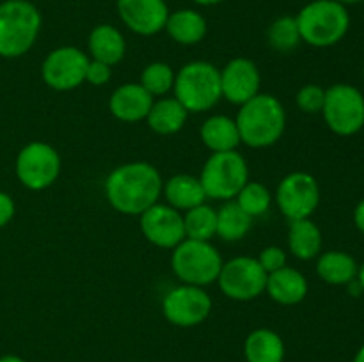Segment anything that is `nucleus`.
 I'll return each mask as SVG.
<instances>
[{"label":"nucleus","instance_id":"obj_1","mask_svg":"<svg viewBox=\"0 0 364 362\" xmlns=\"http://www.w3.org/2000/svg\"><path fill=\"white\" fill-rule=\"evenodd\" d=\"M160 194V172L146 162L124 163L114 169L105 181V195L110 206L124 215H141L156 204Z\"/></svg>","mask_w":364,"mask_h":362},{"label":"nucleus","instance_id":"obj_2","mask_svg":"<svg viewBox=\"0 0 364 362\" xmlns=\"http://www.w3.org/2000/svg\"><path fill=\"white\" fill-rule=\"evenodd\" d=\"M235 123L240 133V142L249 148H267L281 138L287 116L276 96L258 92L255 98L240 105Z\"/></svg>","mask_w":364,"mask_h":362},{"label":"nucleus","instance_id":"obj_3","mask_svg":"<svg viewBox=\"0 0 364 362\" xmlns=\"http://www.w3.org/2000/svg\"><path fill=\"white\" fill-rule=\"evenodd\" d=\"M301 39L315 48H327L347 35L350 14L336 0H313L295 16Z\"/></svg>","mask_w":364,"mask_h":362},{"label":"nucleus","instance_id":"obj_4","mask_svg":"<svg viewBox=\"0 0 364 362\" xmlns=\"http://www.w3.org/2000/svg\"><path fill=\"white\" fill-rule=\"evenodd\" d=\"M41 28V14L28 0H6L0 4V57H20L36 43Z\"/></svg>","mask_w":364,"mask_h":362},{"label":"nucleus","instance_id":"obj_5","mask_svg":"<svg viewBox=\"0 0 364 362\" xmlns=\"http://www.w3.org/2000/svg\"><path fill=\"white\" fill-rule=\"evenodd\" d=\"M174 96L187 112H206L223 98L220 71L205 60L185 64L174 77Z\"/></svg>","mask_w":364,"mask_h":362},{"label":"nucleus","instance_id":"obj_6","mask_svg":"<svg viewBox=\"0 0 364 362\" xmlns=\"http://www.w3.org/2000/svg\"><path fill=\"white\" fill-rule=\"evenodd\" d=\"M171 265L178 279L185 284L206 286L215 283L224 263L219 251L210 241L185 238L174 247Z\"/></svg>","mask_w":364,"mask_h":362},{"label":"nucleus","instance_id":"obj_7","mask_svg":"<svg viewBox=\"0 0 364 362\" xmlns=\"http://www.w3.org/2000/svg\"><path fill=\"white\" fill-rule=\"evenodd\" d=\"M199 181L205 188L206 197L231 201L249 181L247 162L235 149L213 153L206 160Z\"/></svg>","mask_w":364,"mask_h":362},{"label":"nucleus","instance_id":"obj_8","mask_svg":"<svg viewBox=\"0 0 364 362\" xmlns=\"http://www.w3.org/2000/svg\"><path fill=\"white\" fill-rule=\"evenodd\" d=\"M323 119L331 131L341 137H350L364 126V96L358 87L336 84L326 91Z\"/></svg>","mask_w":364,"mask_h":362},{"label":"nucleus","instance_id":"obj_9","mask_svg":"<svg viewBox=\"0 0 364 362\" xmlns=\"http://www.w3.org/2000/svg\"><path fill=\"white\" fill-rule=\"evenodd\" d=\"M267 277L269 273L262 268L258 259L242 256L224 263L217 283L228 298L245 302L259 297L265 291Z\"/></svg>","mask_w":364,"mask_h":362},{"label":"nucleus","instance_id":"obj_10","mask_svg":"<svg viewBox=\"0 0 364 362\" xmlns=\"http://www.w3.org/2000/svg\"><path fill=\"white\" fill-rule=\"evenodd\" d=\"M60 172L59 153L45 142H31L16 158L18 180L31 190H43L57 180Z\"/></svg>","mask_w":364,"mask_h":362},{"label":"nucleus","instance_id":"obj_11","mask_svg":"<svg viewBox=\"0 0 364 362\" xmlns=\"http://www.w3.org/2000/svg\"><path fill=\"white\" fill-rule=\"evenodd\" d=\"M277 204L288 220L309 219L320 202V188L308 172H291L277 187Z\"/></svg>","mask_w":364,"mask_h":362},{"label":"nucleus","instance_id":"obj_12","mask_svg":"<svg viewBox=\"0 0 364 362\" xmlns=\"http://www.w3.org/2000/svg\"><path fill=\"white\" fill-rule=\"evenodd\" d=\"M164 316L173 325L194 327L208 318L212 311V298L201 286L183 284L164 297Z\"/></svg>","mask_w":364,"mask_h":362},{"label":"nucleus","instance_id":"obj_13","mask_svg":"<svg viewBox=\"0 0 364 362\" xmlns=\"http://www.w3.org/2000/svg\"><path fill=\"white\" fill-rule=\"evenodd\" d=\"M89 57L75 46H60L46 55L41 75L46 85L55 91H71L85 80Z\"/></svg>","mask_w":364,"mask_h":362},{"label":"nucleus","instance_id":"obj_14","mask_svg":"<svg viewBox=\"0 0 364 362\" xmlns=\"http://www.w3.org/2000/svg\"><path fill=\"white\" fill-rule=\"evenodd\" d=\"M141 231L148 241L162 248H174L185 240L183 216L169 204H153L141 213Z\"/></svg>","mask_w":364,"mask_h":362},{"label":"nucleus","instance_id":"obj_15","mask_svg":"<svg viewBox=\"0 0 364 362\" xmlns=\"http://www.w3.org/2000/svg\"><path fill=\"white\" fill-rule=\"evenodd\" d=\"M117 13L132 32L153 35L166 28L169 9L166 0H117Z\"/></svg>","mask_w":364,"mask_h":362},{"label":"nucleus","instance_id":"obj_16","mask_svg":"<svg viewBox=\"0 0 364 362\" xmlns=\"http://www.w3.org/2000/svg\"><path fill=\"white\" fill-rule=\"evenodd\" d=\"M259 71L252 60L238 57L230 60L220 71V91L228 102L244 105L259 91Z\"/></svg>","mask_w":364,"mask_h":362},{"label":"nucleus","instance_id":"obj_17","mask_svg":"<svg viewBox=\"0 0 364 362\" xmlns=\"http://www.w3.org/2000/svg\"><path fill=\"white\" fill-rule=\"evenodd\" d=\"M110 112L124 123L146 119L153 106V96L141 84H124L110 96Z\"/></svg>","mask_w":364,"mask_h":362},{"label":"nucleus","instance_id":"obj_18","mask_svg":"<svg viewBox=\"0 0 364 362\" xmlns=\"http://www.w3.org/2000/svg\"><path fill=\"white\" fill-rule=\"evenodd\" d=\"M267 291L277 304L295 305L308 295V280L299 270L283 266L267 277Z\"/></svg>","mask_w":364,"mask_h":362},{"label":"nucleus","instance_id":"obj_19","mask_svg":"<svg viewBox=\"0 0 364 362\" xmlns=\"http://www.w3.org/2000/svg\"><path fill=\"white\" fill-rule=\"evenodd\" d=\"M124 50H127V43H124L123 34L116 27L98 25L92 28L91 35H89V52H91L92 60L114 66V64L121 62V59L124 57Z\"/></svg>","mask_w":364,"mask_h":362},{"label":"nucleus","instance_id":"obj_20","mask_svg":"<svg viewBox=\"0 0 364 362\" xmlns=\"http://www.w3.org/2000/svg\"><path fill=\"white\" fill-rule=\"evenodd\" d=\"M358 263L350 254L341 251L323 252L316 263V272L320 279L331 286H348L358 279Z\"/></svg>","mask_w":364,"mask_h":362},{"label":"nucleus","instance_id":"obj_21","mask_svg":"<svg viewBox=\"0 0 364 362\" xmlns=\"http://www.w3.org/2000/svg\"><path fill=\"white\" fill-rule=\"evenodd\" d=\"M167 202L174 209H192L199 204H205V188H203L199 177L188 176V174H178L173 176L164 187Z\"/></svg>","mask_w":364,"mask_h":362},{"label":"nucleus","instance_id":"obj_22","mask_svg":"<svg viewBox=\"0 0 364 362\" xmlns=\"http://www.w3.org/2000/svg\"><path fill=\"white\" fill-rule=\"evenodd\" d=\"M206 20L194 9H181L169 14L166 31L180 45H196L206 35Z\"/></svg>","mask_w":364,"mask_h":362},{"label":"nucleus","instance_id":"obj_23","mask_svg":"<svg viewBox=\"0 0 364 362\" xmlns=\"http://www.w3.org/2000/svg\"><path fill=\"white\" fill-rule=\"evenodd\" d=\"M288 245L295 258L308 261V259L316 258L322 251V233L318 226L309 219L291 220Z\"/></svg>","mask_w":364,"mask_h":362},{"label":"nucleus","instance_id":"obj_24","mask_svg":"<svg viewBox=\"0 0 364 362\" xmlns=\"http://www.w3.org/2000/svg\"><path fill=\"white\" fill-rule=\"evenodd\" d=\"M201 138L213 153L233 151L240 144L237 123L226 116H213L201 126Z\"/></svg>","mask_w":364,"mask_h":362},{"label":"nucleus","instance_id":"obj_25","mask_svg":"<svg viewBox=\"0 0 364 362\" xmlns=\"http://www.w3.org/2000/svg\"><path fill=\"white\" fill-rule=\"evenodd\" d=\"M187 116V109L176 98H164L153 103L146 119H148L149 128L156 133L173 135L183 128Z\"/></svg>","mask_w":364,"mask_h":362},{"label":"nucleus","instance_id":"obj_26","mask_svg":"<svg viewBox=\"0 0 364 362\" xmlns=\"http://www.w3.org/2000/svg\"><path fill=\"white\" fill-rule=\"evenodd\" d=\"M245 358L247 362H283V339L269 329L255 330L245 339Z\"/></svg>","mask_w":364,"mask_h":362},{"label":"nucleus","instance_id":"obj_27","mask_svg":"<svg viewBox=\"0 0 364 362\" xmlns=\"http://www.w3.org/2000/svg\"><path fill=\"white\" fill-rule=\"evenodd\" d=\"M252 216H249L238 206L237 201H230L217 212V234L226 241L242 240L249 233Z\"/></svg>","mask_w":364,"mask_h":362},{"label":"nucleus","instance_id":"obj_28","mask_svg":"<svg viewBox=\"0 0 364 362\" xmlns=\"http://www.w3.org/2000/svg\"><path fill=\"white\" fill-rule=\"evenodd\" d=\"M183 224L185 238L208 241L213 234H217V212L210 206L199 204L196 208L187 209Z\"/></svg>","mask_w":364,"mask_h":362},{"label":"nucleus","instance_id":"obj_29","mask_svg":"<svg viewBox=\"0 0 364 362\" xmlns=\"http://www.w3.org/2000/svg\"><path fill=\"white\" fill-rule=\"evenodd\" d=\"M267 39H269L270 46L281 53L291 52L302 41L294 16H281L276 21H272V25L267 31Z\"/></svg>","mask_w":364,"mask_h":362},{"label":"nucleus","instance_id":"obj_30","mask_svg":"<svg viewBox=\"0 0 364 362\" xmlns=\"http://www.w3.org/2000/svg\"><path fill=\"white\" fill-rule=\"evenodd\" d=\"M237 202L249 216H259L270 208L272 195L265 185L258 181H247L237 195Z\"/></svg>","mask_w":364,"mask_h":362},{"label":"nucleus","instance_id":"obj_31","mask_svg":"<svg viewBox=\"0 0 364 362\" xmlns=\"http://www.w3.org/2000/svg\"><path fill=\"white\" fill-rule=\"evenodd\" d=\"M141 85L151 96H162L174 85V73L164 62H153L142 71Z\"/></svg>","mask_w":364,"mask_h":362},{"label":"nucleus","instance_id":"obj_32","mask_svg":"<svg viewBox=\"0 0 364 362\" xmlns=\"http://www.w3.org/2000/svg\"><path fill=\"white\" fill-rule=\"evenodd\" d=\"M323 102H326V91L316 84L304 85L297 92V105L306 114L322 112Z\"/></svg>","mask_w":364,"mask_h":362},{"label":"nucleus","instance_id":"obj_33","mask_svg":"<svg viewBox=\"0 0 364 362\" xmlns=\"http://www.w3.org/2000/svg\"><path fill=\"white\" fill-rule=\"evenodd\" d=\"M258 263L262 265V268L267 273H272L276 270L283 268L284 263H287V254H284L283 248L279 247H267L263 248L262 254H259Z\"/></svg>","mask_w":364,"mask_h":362},{"label":"nucleus","instance_id":"obj_34","mask_svg":"<svg viewBox=\"0 0 364 362\" xmlns=\"http://www.w3.org/2000/svg\"><path fill=\"white\" fill-rule=\"evenodd\" d=\"M110 71L109 64H103L100 60H89L87 71H85V80L91 82L92 85H103L110 80Z\"/></svg>","mask_w":364,"mask_h":362},{"label":"nucleus","instance_id":"obj_35","mask_svg":"<svg viewBox=\"0 0 364 362\" xmlns=\"http://www.w3.org/2000/svg\"><path fill=\"white\" fill-rule=\"evenodd\" d=\"M14 215V202L7 194L0 192V227L6 226Z\"/></svg>","mask_w":364,"mask_h":362},{"label":"nucleus","instance_id":"obj_36","mask_svg":"<svg viewBox=\"0 0 364 362\" xmlns=\"http://www.w3.org/2000/svg\"><path fill=\"white\" fill-rule=\"evenodd\" d=\"M354 222L355 227L364 234V199L355 206V212H354Z\"/></svg>","mask_w":364,"mask_h":362},{"label":"nucleus","instance_id":"obj_37","mask_svg":"<svg viewBox=\"0 0 364 362\" xmlns=\"http://www.w3.org/2000/svg\"><path fill=\"white\" fill-rule=\"evenodd\" d=\"M0 362H25L23 358L16 357V355H6V357H0Z\"/></svg>","mask_w":364,"mask_h":362},{"label":"nucleus","instance_id":"obj_38","mask_svg":"<svg viewBox=\"0 0 364 362\" xmlns=\"http://www.w3.org/2000/svg\"><path fill=\"white\" fill-rule=\"evenodd\" d=\"M358 283H359V286H361V290L364 291V263L359 266V270H358Z\"/></svg>","mask_w":364,"mask_h":362},{"label":"nucleus","instance_id":"obj_39","mask_svg":"<svg viewBox=\"0 0 364 362\" xmlns=\"http://www.w3.org/2000/svg\"><path fill=\"white\" fill-rule=\"evenodd\" d=\"M199 6H215V4H220L223 0H194Z\"/></svg>","mask_w":364,"mask_h":362},{"label":"nucleus","instance_id":"obj_40","mask_svg":"<svg viewBox=\"0 0 364 362\" xmlns=\"http://www.w3.org/2000/svg\"><path fill=\"white\" fill-rule=\"evenodd\" d=\"M354 362H364V344L361 348H359V351L358 353H355V357H354Z\"/></svg>","mask_w":364,"mask_h":362},{"label":"nucleus","instance_id":"obj_41","mask_svg":"<svg viewBox=\"0 0 364 362\" xmlns=\"http://www.w3.org/2000/svg\"><path fill=\"white\" fill-rule=\"evenodd\" d=\"M336 2L343 4V6H350V4H359L363 2V0H336Z\"/></svg>","mask_w":364,"mask_h":362},{"label":"nucleus","instance_id":"obj_42","mask_svg":"<svg viewBox=\"0 0 364 362\" xmlns=\"http://www.w3.org/2000/svg\"><path fill=\"white\" fill-rule=\"evenodd\" d=\"M363 77H364V66H363Z\"/></svg>","mask_w":364,"mask_h":362}]
</instances>
